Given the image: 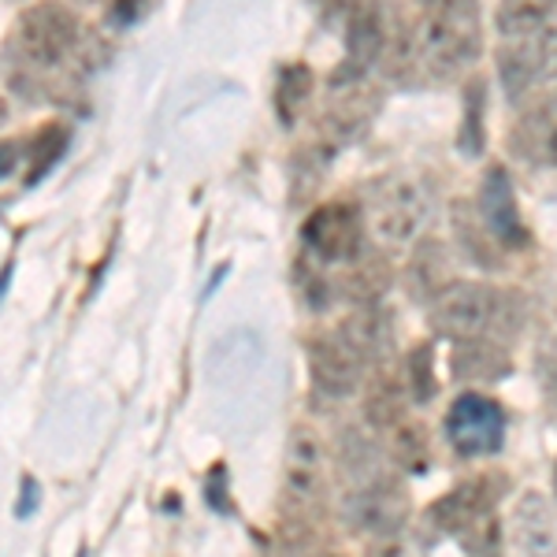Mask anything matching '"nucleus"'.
<instances>
[{
	"instance_id": "nucleus-15",
	"label": "nucleus",
	"mask_w": 557,
	"mask_h": 557,
	"mask_svg": "<svg viewBox=\"0 0 557 557\" xmlns=\"http://www.w3.org/2000/svg\"><path fill=\"white\" fill-rule=\"evenodd\" d=\"M509 546L517 557H557V509L546 494H524L509 517Z\"/></svg>"
},
{
	"instance_id": "nucleus-25",
	"label": "nucleus",
	"mask_w": 557,
	"mask_h": 557,
	"mask_svg": "<svg viewBox=\"0 0 557 557\" xmlns=\"http://www.w3.org/2000/svg\"><path fill=\"white\" fill-rule=\"evenodd\" d=\"M487 146V83L472 78L465 89V115H461V134H457V149L465 157H480Z\"/></svg>"
},
{
	"instance_id": "nucleus-10",
	"label": "nucleus",
	"mask_w": 557,
	"mask_h": 557,
	"mask_svg": "<svg viewBox=\"0 0 557 557\" xmlns=\"http://www.w3.org/2000/svg\"><path fill=\"white\" fill-rule=\"evenodd\" d=\"M343 517L349 528H357V532H364L372 539L398 535L409 517V494L398 487V480L380 475V480L364 483V487L346 491Z\"/></svg>"
},
{
	"instance_id": "nucleus-16",
	"label": "nucleus",
	"mask_w": 557,
	"mask_h": 557,
	"mask_svg": "<svg viewBox=\"0 0 557 557\" xmlns=\"http://www.w3.org/2000/svg\"><path fill=\"white\" fill-rule=\"evenodd\" d=\"M286 506L294 513H312L317 506H323L320 443L305 428L294 431L290 457H286Z\"/></svg>"
},
{
	"instance_id": "nucleus-33",
	"label": "nucleus",
	"mask_w": 557,
	"mask_h": 557,
	"mask_svg": "<svg viewBox=\"0 0 557 557\" xmlns=\"http://www.w3.org/2000/svg\"><path fill=\"white\" fill-rule=\"evenodd\" d=\"M317 557H338V554H317Z\"/></svg>"
},
{
	"instance_id": "nucleus-11",
	"label": "nucleus",
	"mask_w": 557,
	"mask_h": 557,
	"mask_svg": "<svg viewBox=\"0 0 557 557\" xmlns=\"http://www.w3.org/2000/svg\"><path fill=\"white\" fill-rule=\"evenodd\" d=\"M475 212L487 223V231L494 235L506 253H520V249L532 246V231H528L524 215H520L513 178L502 164H491L480 178V194H475Z\"/></svg>"
},
{
	"instance_id": "nucleus-4",
	"label": "nucleus",
	"mask_w": 557,
	"mask_h": 557,
	"mask_svg": "<svg viewBox=\"0 0 557 557\" xmlns=\"http://www.w3.org/2000/svg\"><path fill=\"white\" fill-rule=\"evenodd\" d=\"M502 494H506V475H472L454 491H446L438 502H431L428 517L446 535L461 539L472 557H494V546H498L494 506Z\"/></svg>"
},
{
	"instance_id": "nucleus-29",
	"label": "nucleus",
	"mask_w": 557,
	"mask_h": 557,
	"mask_svg": "<svg viewBox=\"0 0 557 557\" xmlns=\"http://www.w3.org/2000/svg\"><path fill=\"white\" fill-rule=\"evenodd\" d=\"M20 168V146L15 141H0V178L12 175Z\"/></svg>"
},
{
	"instance_id": "nucleus-24",
	"label": "nucleus",
	"mask_w": 557,
	"mask_h": 557,
	"mask_svg": "<svg viewBox=\"0 0 557 557\" xmlns=\"http://www.w3.org/2000/svg\"><path fill=\"white\" fill-rule=\"evenodd\" d=\"M312 89H317V78H312V71L305 64H286L278 71L275 78V115L283 127H294L298 123V115L305 112V104H309Z\"/></svg>"
},
{
	"instance_id": "nucleus-23",
	"label": "nucleus",
	"mask_w": 557,
	"mask_h": 557,
	"mask_svg": "<svg viewBox=\"0 0 557 557\" xmlns=\"http://www.w3.org/2000/svg\"><path fill=\"white\" fill-rule=\"evenodd\" d=\"M386 290H391V264L372 253H361L357 260H349L343 283H338V294L354 305H380Z\"/></svg>"
},
{
	"instance_id": "nucleus-7",
	"label": "nucleus",
	"mask_w": 557,
	"mask_h": 557,
	"mask_svg": "<svg viewBox=\"0 0 557 557\" xmlns=\"http://www.w3.org/2000/svg\"><path fill=\"white\" fill-rule=\"evenodd\" d=\"M380 108H383L380 86H372L368 78H335V94H331L317 127L323 149L335 152L343 146H354L357 138H364V131L372 127Z\"/></svg>"
},
{
	"instance_id": "nucleus-1",
	"label": "nucleus",
	"mask_w": 557,
	"mask_h": 557,
	"mask_svg": "<svg viewBox=\"0 0 557 557\" xmlns=\"http://www.w3.org/2000/svg\"><path fill=\"white\" fill-rule=\"evenodd\" d=\"M417 64L431 83H450L483 57L480 0H420L412 12Z\"/></svg>"
},
{
	"instance_id": "nucleus-18",
	"label": "nucleus",
	"mask_w": 557,
	"mask_h": 557,
	"mask_svg": "<svg viewBox=\"0 0 557 557\" xmlns=\"http://www.w3.org/2000/svg\"><path fill=\"white\" fill-rule=\"evenodd\" d=\"M335 331L368 368L386 364V357H391L394 323H391V312L380 309V305H357L349 317H343V323H338Z\"/></svg>"
},
{
	"instance_id": "nucleus-6",
	"label": "nucleus",
	"mask_w": 557,
	"mask_h": 557,
	"mask_svg": "<svg viewBox=\"0 0 557 557\" xmlns=\"http://www.w3.org/2000/svg\"><path fill=\"white\" fill-rule=\"evenodd\" d=\"M301 246L320 264H349L364 253V209L357 201H323L301 227Z\"/></svg>"
},
{
	"instance_id": "nucleus-13",
	"label": "nucleus",
	"mask_w": 557,
	"mask_h": 557,
	"mask_svg": "<svg viewBox=\"0 0 557 557\" xmlns=\"http://www.w3.org/2000/svg\"><path fill=\"white\" fill-rule=\"evenodd\" d=\"M509 149L532 168H557V89L528 97L509 131Z\"/></svg>"
},
{
	"instance_id": "nucleus-2",
	"label": "nucleus",
	"mask_w": 557,
	"mask_h": 557,
	"mask_svg": "<svg viewBox=\"0 0 557 557\" xmlns=\"http://www.w3.org/2000/svg\"><path fill=\"white\" fill-rule=\"evenodd\" d=\"M428 309L431 327L450 343L491 338V343L506 346L524 323V298L520 294L506 290V286L475 283V278H457Z\"/></svg>"
},
{
	"instance_id": "nucleus-27",
	"label": "nucleus",
	"mask_w": 557,
	"mask_h": 557,
	"mask_svg": "<svg viewBox=\"0 0 557 557\" xmlns=\"http://www.w3.org/2000/svg\"><path fill=\"white\" fill-rule=\"evenodd\" d=\"M406 391H409V398L412 401H431L435 398V372H431V346H417L409 354V361H406Z\"/></svg>"
},
{
	"instance_id": "nucleus-17",
	"label": "nucleus",
	"mask_w": 557,
	"mask_h": 557,
	"mask_svg": "<svg viewBox=\"0 0 557 557\" xmlns=\"http://www.w3.org/2000/svg\"><path fill=\"white\" fill-rule=\"evenodd\" d=\"M457 283L454 272V253L446 242L438 238H420L417 246L409 249V264H406V290L417 301L431 305L446 286Z\"/></svg>"
},
{
	"instance_id": "nucleus-28",
	"label": "nucleus",
	"mask_w": 557,
	"mask_h": 557,
	"mask_svg": "<svg viewBox=\"0 0 557 557\" xmlns=\"http://www.w3.org/2000/svg\"><path fill=\"white\" fill-rule=\"evenodd\" d=\"M34 509H38V483H34V480H23V494H20V506H15V513H20V517H30Z\"/></svg>"
},
{
	"instance_id": "nucleus-9",
	"label": "nucleus",
	"mask_w": 557,
	"mask_h": 557,
	"mask_svg": "<svg viewBox=\"0 0 557 557\" xmlns=\"http://www.w3.org/2000/svg\"><path fill=\"white\" fill-rule=\"evenodd\" d=\"M446 443L461 457H487L502 450L506 438V412L487 394H461L443 420Z\"/></svg>"
},
{
	"instance_id": "nucleus-19",
	"label": "nucleus",
	"mask_w": 557,
	"mask_h": 557,
	"mask_svg": "<svg viewBox=\"0 0 557 557\" xmlns=\"http://www.w3.org/2000/svg\"><path fill=\"white\" fill-rule=\"evenodd\" d=\"M450 368H454L457 383H502L513 372V361H509L502 343H491V338H465V343H454Z\"/></svg>"
},
{
	"instance_id": "nucleus-14",
	"label": "nucleus",
	"mask_w": 557,
	"mask_h": 557,
	"mask_svg": "<svg viewBox=\"0 0 557 557\" xmlns=\"http://www.w3.org/2000/svg\"><path fill=\"white\" fill-rule=\"evenodd\" d=\"M364 368L368 364L338 338V331L317 335L309 343V375L317 383V391L327 394V398H349L361 386Z\"/></svg>"
},
{
	"instance_id": "nucleus-8",
	"label": "nucleus",
	"mask_w": 557,
	"mask_h": 557,
	"mask_svg": "<svg viewBox=\"0 0 557 557\" xmlns=\"http://www.w3.org/2000/svg\"><path fill=\"white\" fill-rule=\"evenodd\" d=\"M557 75V20L543 34L498 45V83L509 101H528L539 83Z\"/></svg>"
},
{
	"instance_id": "nucleus-5",
	"label": "nucleus",
	"mask_w": 557,
	"mask_h": 557,
	"mask_svg": "<svg viewBox=\"0 0 557 557\" xmlns=\"http://www.w3.org/2000/svg\"><path fill=\"white\" fill-rule=\"evenodd\" d=\"M12 49L30 71H57L64 67L78 49H83V30H78L75 15L64 4L41 0L30 12H23V20L15 23Z\"/></svg>"
},
{
	"instance_id": "nucleus-22",
	"label": "nucleus",
	"mask_w": 557,
	"mask_h": 557,
	"mask_svg": "<svg viewBox=\"0 0 557 557\" xmlns=\"http://www.w3.org/2000/svg\"><path fill=\"white\" fill-rule=\"evenodd\" d=\"M454 238L461 242V249L469 253L480 268H498V260L506 249L494 242V235L487 231V223L480 220V212H475V201H454Z\"/></svg>"
},
{
	"instance_id": "nucleus-30",
	"label": "nucleus",
	"mask_w": 557,
	"mask_h": 557,
	"mask_svg": "<svg viewBox=\"0 0 557 557\" xmlns=\"http://www.w3.org/2000/svg\"><path fill=\"white\" fill-rule=\"evenodd\" d=\"M546 394H550V401L557 409V364H546Z\"/></svg>"
},
{
	"instance_id": "nucleus-26",
	"label": "nucleus",
	"mask_w": 557,
	"mask_h": 557,
	"mask_svg": "<svg viewBox=\"0 0 557 557\" xmlns=\"http://www.w3.org/2000/svg\"><path fill=\"white\" fill-rule=\"evenodd\" d=\"M386 438H391V454L398 457L401 465H409V469H424L428 465L431 443H428L424 424H417V420H401V424H394L391 431H386Z\"/></svg>"
},
{
	"instance_id": "nucleus-31",
	"label": "nucleus",
	"mask_w": 557,
	"mask_h": 557,
	"mask_svg": "<svg viewBox=\"0 0 557 557\" xmlns=\"http://www.w3.org/2000/svg\"><path fill=\"white\" fill-rule=\"evenodd\" d=\"M4 115H8V108H4V101H0V123H4Z\"/></svg>"
},
{
	"instance_id": "nucleus-32",
	"label": "nucleus",
	"mask_w": 557,
	"mask_h": 557,
	"mask_svg": "<svg viewBox=\"0 0 557 557\" xmlns=\"http://www.w3.org/2000/svg\"><path fill=\"white\" fill-rule=\"evenodd\" d=\"M554 487H557V465H554Z\"/></svg>"
},
{
	"instance_id": "nucleus-20",
	"label": "nucleus",
	"mask_w": 557,
	"mask_h": 557,
	"mask_svg": "<svg viewBox=\"0 0 557 557\" xmlns=\"http://www.w3.org/2000/svg\"><path fill=\"white\" fill-rule=\"evenodd\" d=\"M557 20V0H502L494 26L502 41H524Z\"/></svg>"
},
{
	"instance_id": "nucleus-3",
	"label": "nucleus",
	"mask_w": 557,
	"mask_h": 557,
	"mask_svg": "<svg viewBox=\"0 0 557 557\" xmlns=\"http://www.w3.org/2000/svg\"><path fill=\"white\" fill-rule=\"evenodd\" d=\"M364 223L386 246H417L424 238L435 197L417 172H391L364 190Z\"/></svg>"
},
{
	"instance_id": "nucleus-12",
	"label": "nucleus",
	"mask_w": 557,
	"mask_h": 557,
	"mask_svg": "<svg viewBox=\"0 0 557 557\" xmlns=\"http://www.w3.org/2000/svg\"><path fill=\"white\" fill-rule=\"evenodd\" d=\"M394 12L380 0H357L346 15V64L335 78H368V71L380 67L386 38H391Z\"/></svg>"
},
{
	"instance_id": "nucleus-21",
	"label": "nucleus",
	"mask_w": 557,
	"mask_h": 557,
	"mask_svg": "<svg viewBox=\"0 0 557 557\" xmlns=\"http://www.w3.org/2000/svg\"><path fill=\"white\" fill-rule=\"evenodd\" d=\"M409 391H406V380L394 372H380L372 383H368V398H364V417L372 428L380 431H391L394 424H401L409 412Z\"/></svg>"
}]
</instances>
